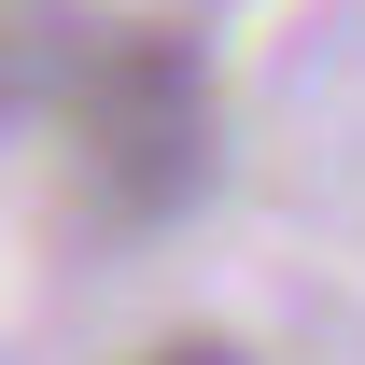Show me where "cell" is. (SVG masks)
<instances>
[{
  "label": "cell",
  "instance_id": "1",
  "mask_svg": "<svg viewBox=\"0 0 365 365\" xmlns=\"http://www.w3.org/2000/svg\"><path fill=\"white\" fill-rule=\"evenodd\" d=\"M98 127H113V155L140 169V182H127L140 211H155V197H182V182H197V71L140 43L127 71H113V98H98Z\"/></svg>",
  "mask_w": 365,
  "mask_h": 365
},
{
  "label": "cell",
  "instance_id": "2",
  "mask_svg": "<svg viewBox=\"0 0 365 365\" xmlns=\"http://www.w3.org/2000/svg\"><path fill=\"white\" fill-rule=\"evenodd\" d=\"M155 365H239V351H225V337H169Z\"/></svg>",
  "mask_w": 365,
  "mask_h": 365
}]
</instances>
